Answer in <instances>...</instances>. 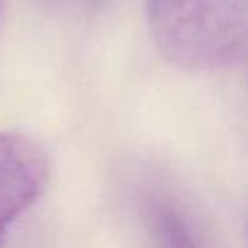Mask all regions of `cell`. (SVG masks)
<instances>
[{
  "label": "cell",
  "instance_id": "obj_1",
  "mask_svg": "<svg viewBox=\"0 0 248 248\" xmlns=\"http://www.w3.org/2000/svg\"><path fill=\"white\" fill-rule=\"evenodd\" d=\"M159 52L190 72H217L242 62L248 0H145Z\"/></svg>",
  "mask_w": 248,
  "mask_h": 248
},
{
  "label": "cell",
  "instance_id": "obj_2",
  "mask_svg": "<svg viewBox=\"0 0 248 248\" xmlns=\"http://www.w3.org/2000/svg\"><path fill=\"white\" fill-rule=\"evenodd\" d=\"M46 182L48 157L43 147L23 134L0 132V248Z\"/></svg>",
  "mask_w": 248,
  "mask_h": 248
},
{
  "label": "cell",
  "instance_id": "obj_3",
  "mask_svg": "<svg viewBox=\"0 0 248 248\" xmlns=\"http://www.w3.org/2000/svg\"><path fill=\"white\" fill-rule=\"evenodd\" d=\"M141 219L157 248H205L188 215L165 194H149L141 202Z\"/></svg>",
  "mask_w": 248,
  "mask_h": 248
},
{
  "label": "cell",
  "instance_id": "obj_4",
  "mask_svg": "<svg viewBox=\"0 0 248 248\" xmlns=\"http://www.w3.org/2000/svg\"><path fill=\"white\" fill-rule=\"evenodd\" d=\"M56 8H70V10H89L101 4L103 0H45Z\"/></svg>",
  "mask_w": 248,
  "mask_h": 248
}]
</instances>
